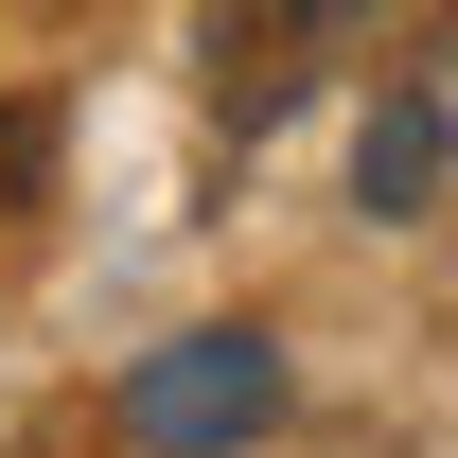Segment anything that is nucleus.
<instances>
[{
	"label": "nucleus",
	"mask_w": 458,
	"mask_h": 458,
	"mask_svg": "<svg viewBox=\"0 0 458 458\" xmlns=\"http://www.w3.org/2000/svg\"><path fill=\"white\" fill-rule=\"evenodd\" d=\"M352 18H370V0H212V106L229 123H283L300 89L352 54Z\"/></svg>",
	"instance_id": "nucleus-1"
},
{
	"label": "nucleus",
	"mask_w": 458,
	"mask_h": 458,
	"mask_svg": "<svg viewBox=\"0 0 458 458\" xmlns=\"http://www.w3.org/2000/svg\"><path fill=\"white\" fill-rule=\"evenodd\" d=\"M36 194H54V106H36V89H0V247H18Z\"/></svg>",
	"instance_id": "nucleus-3"
},
{
	"label": "nucleus",
	"mask_w": 458,
	"mask_h": 458,
	"mask_svg": "<svg viewBox=\"0 0 458 458\" xmlns=\"http://www.w3.org/2000/svg\"><path fill=\"white\" fill-rule=\"evenodd\" d=\"M423 176H441V123H423V106H388V123H370V212H405Z\"/></svg>",
	"instance_id": "nucleus-4"
},
{
	"label": "nucleus",
	"mask_w": 458,
	"mask_h": 458,
	"mask_svg": "<svg viewBox=\"0 0 458 458\" xmlns=\"http://www.w3.org/2000/svg\"><path fill=\"white\" fill-rule=\"evenodd\" d=\"M283 405V370H265V335H176L141 388H123V441H159V458H194V441H247Z\"/></svg>",
	"instance_id": "nucleus-2"
}]
</instances>
